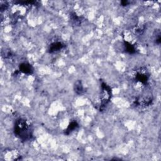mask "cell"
Segmentation results:
<instances>
[{"label":"cell","instance_id":"3957f363","mask_svg":"<svg viewBox=\"0 0 161 161\" xmlns=\"http://www.w3.org/2000/svg\"><path fill=\"white\" fill-rule=\"evenodd\" d=\"M20 70L24 74H31L33 72V67L27 63H23L20 65Z\"/></svg>","mask_w":161,"mask_h":161},{"label":"cell","instance_id":"7a4b0ae2","mask_svg":"<svg viewBox=\"0 0 161 161\" xmlns=\"http://www.w3.org/2000/svg\"><path fill=\"white\" fill-rule=\"evenodd\" d=\"M101 88H102V105H106L111 98V89L110 88L106 85V84L103 83L101 84Z\"/></svg>","mask_w":161,"mask_h":161},{"label":"cell","instance_id":"5b68a950","mask_svg":"<svg viewBox=\"0 0 161 161\" xmlns=\"http://www.w3.org/2000/svg\"><path fill=\"white\" fill-rule=\"evenodd\" d=\"M78 126V124L76 122H72L71 123V124L69 125V126L67 127V129L65 132L66 134H69L71 132H72L74 130H75L77 127Z\"/></svg>","mask_w":161,"mask_h":161},{"label":"cell","instance_id":"6da1fadb","mask_svg":"<svg viewBox=\"0 0 161 161\" xmlns=\"http://www.w3.org/2000/svg\"><path fill=\"white\" fill-rule=\"evenodd\" d=\"M14 130L15 134L22 140H27L32 137L30 125L23 119H19L16 122Z\"/></svg>","mask_w":161,"mask_h":161},{"label":"cell","instance_id":"8992f818","mask_svg":"<svg viewBox=\"0 0 161 161\" xmlns=\"http://www.w3.org/2000/svg\"><path fill=\"white\" fill-rule=\"evenodd\" d=\"M75 91L78 93V94H81L83 92V86L81 83V81H77L75 84Z\"/></svg>","mask_w":161,"mask_h":161},{"label":"cell","instance_id":"277c9868","mask_svg":"<svg viewBox=\"0 0 161 161\" xmlns=\"http://www.w3.org/2000/svg\"><path fill=\"white\" fill-rule=\"evenodd\" d=\"M63 47L64 45L61 43V42H55V43H53L50 45L49 52L52 53L59 51V50H61L63 48Z\"/></svg>","mask_w":161,"mask_h":161}]
</instances>
